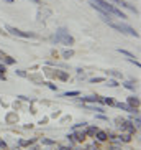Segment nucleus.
<instances>
[{"label":"nucleus","instance_id":"c85d7f7f","mask_svg":"<svg viewBox=\"0 0 141 150\" xmlns=\"http://www.w3.org/2000/svg\"><path fill=\"white\" fill-rule=\"evenodd\" d=\"M59 150H75V149H72V147H66V145H62V147H59Z\"/></svg>","mask_w":141,"mask_h":150},{"label":"nucleus","instance_id":"9d476101","mask_svg":"<svg viewBox=\"0 0 141 150\" xmlns=\"http://www.w3.org/2000/svg\"><path fill=\"white\" fill-rule=\"evenodd\" d=\"M97 130H98V129L95 127V125H89V127L85 129V134H87V137H94Z\"/></svg>","mask_w":141,"mask_h":150},{"label":"nucleus","instance_id":"393cba45","mask_svg":"<svg viewBox=\"0 0 141 150\" xmlns=\"http://www.w3.org/2000/svg\"><path fill=\"white\" fill-rule=\"evenodd\" d=\"M103 81H105V78H92V79H90V83H103Z\"/></svg>","mask_w":141,"mask_h":150},{"label":"nucleus","instance_id":"c756f323","mask_svg":"<svg viewBox=\"0 0 141 150\" xmlns=\"http://www.w3.org/2000/svg\"><path fill=\"white\" fill-rule=\"evenodd\" d=\"M0 149H7V142H3L0 139Z\"/></svg>","mask_w":141,"mask_h":150},{"label":"nucleus","instance_id":"a211bd4d","mask_svg":"<svg viewBox=\"0 0 141 150\" xmlns=\"http://www.w3.org/2000/svg\"><path fill=\"white\" fill-rule=\"evenodd\" d=\"M87 109H90V110H97V112H103V107H100V106H87Z\"/></svg>","mask_w":141,"mask_h":150},{"label":"nucleus","instance_id":"412c9836","mask_svg":"<svg viewBox=\"0 0 141 150\" xmlns=\"http://www.w3.org/2000/svg\"><path fill=\"white\" fill-rule=\"evenodd\" d=\"M51 41H53L54 45H56V43H61V36H59V35L56 33V35H53V36H51Z\"/></svg>","mask_w":141,"mask_h":150},{"label":"nucleus","instance_id":"6ab92c4d","mask_svg":"<svg viewBox=\"0 0 141 150\" xmlns=\"http://www.w3.org/2000/svg\"><path fill=\"white\" fill-rule=\"evenodd\" d=\"M3 61H5V64H15V59L12 56H5Z\"/></svg>","mask_w":141,"mask_h":150},{"label":"nucleus","instance_id":"c9c22d12","mask_svg":"<svg viewBox=\"0 0 141 150\" xmlns=\"http://www.w3.org/2000/svg\"><path fill=\"white\" fill-rule=\"evenodd\" d=\"M5 2H7V4H13L15 0H5Z\"/></svg>","mask_w":141,"mask_h":150},{"label":"nucleus","instance_id":"cd10ccee","mask_svg":"<svg viewBox=\"0 0 141 150\" xmlns=\"http://www.w3.org/2000/svg\"><path fill=\"white\" fill-rule=\"evenodd\" d=\"M67 140H69L70 144H75V140H74V134H69V135H67Z\"/></svg>","mask_w":141,"mask_h":150},{"label":"nucleus","instance_id":"0eeeda50","mask_svg":"<svg viewBox=\"0 0 141 150\" xmlns=\"http://www.w3.org/2000/svg\"><path fill=\"white\" fill-rule=\"evenodd\" d=\"M94 137H97V140H98V142H105V140H108V134H107L105 130H97Z\"/></svg>","mask_w":141,"mask_h":150},{"label":"nucleus","instance_id":"f03ea898","mask_svg":"<svg viewBox=\"0 0 141 150\" xmlns=\"http://www.w3.org/2000/svg\"><path fill=\"white\" fill-rule=\"evenodd\" d=\"M57 35L61 36V43H64V45H74V38L69 35V31L66 30V28H59V30L56 31Z\"/></svg>","mask_w":141,"mask_h":150},{"label":"nucleus","instance_id":"4468645a","mask_svg":"<svg viewBox=\"0 0 141 150\" xmlns=\"http://www.w3.org/2000/svg\"><path fill=\"white\" fill-rule=\"evenodd\" d=\"M62 58H66V59H69V58H72L74 56V51H72V50H64V51H62Z\"/></svg>","mask_w":141,"mask_h":150},{"label":"nucleus","instance_id":"4be33fe9","mask_svg":"<svg viewBox=\"0 0 141 150\" xmlns=\"http://www.w3.org/2000/svg\"><path fill=\"white\" fill-rule=\"evenodd\" d=\"M107 86H110V88H117V86H118V81H117V79H108Z\"/></svg>","mask_w":141,"mask_h":150},{"label":"nucleus","instance_id":"f8f14e48","mask_svg":"<svg viewBox=\"0 0 141 150\" xmlns=\"http://www.w3.org/2000/svg\"><path fill=\"white\" fill-rule=\"evenodd\" d=\"M107 74H112L113 78H117V79H121L123 78V74L120 73V71H115V69H110V71H107Z\"/></svg>","mask_w":141,"mask_h":150},{"label":"nucleus","instance_id":"7ed1b4c3","mask_svg":"<svg viewBox=\"0 0 141 150\" xmlns=\"http://www.w3.org/2000/svg\"><path fill=\"white\" fill-rule=\"evenodd\" d=\"M7 31L8 33H12V35L15 36H22V38H35V33H27V31H22V30H18V28L15 27H10V25H7Z\"/></svg>","mask_w":141,"mask_h":150},{"label":"nucleus","instance_id":"423d86ee","mask_svg":"<svg viewBox=\"0 0 141 150\" xmlns=\"http://www.w3.org/2000/svg\"><path fill=\"white\" fill-rule=\"evenodd\" d=\"M130 107H135V109H138L140 107V99H138L136 96H131V97H128V102H126Z\"/></svg>","mask_w":141,"mask_h":150},{"label":"nucleus","instance_id":"a878e982","mask_svg":"<svg viewBox=\"0 0 141 150\" xmlns=\"http://www.w3.org/2000/svg\"><path fill=\"white\" fill-rule=\"evenodd\" d=\"M43 144L44 145H54V140H51V139H43Z\"/></svg>","mask_w":141,"mask_h":150},{"label":"nucleus","instance_id":"bb28decb","mask_svg":"<svg viewBox=\"0 0 141 150\" xmlns=\"http://www.w3.org/2000/svg\"><path fill=\"white\" fill-rule=\"evenodd\" d=\"M15 73H17L18 76H22V78H27V73H25V71H23V69H17V71H15Z\"/></svg>","mask_w":141,"mask_h":150},{"label":"nucleus","instance_id":"7c9ffc66","mask_svg":"<svg viewBox=\"0 0 141 150\" xmlns=\"http://www.w3.org/2000/svg\"><path fill=\"white\" fill-rule=\"evenodd\" d=\"M5 71H7V68H5V64H0V73H2V74H5Z\"/></svg>","mask_w":141,"mask_h":150},{"label":"nucleus","instance_id":"f257e3e1","mask_svg":"<svg viewBox=\"0 0 141 150\" xmlns=\"http://www.w3.org/2000/svg\"><path fill=\"white\" fill-rule=\"evenodd\" d=\"M108 25H110L112 28H115V30L121 31V33H126V35L135 36V38H138V36H140V33H138L135 28H131L130 25H125V23H115V22H108Z\"/></svg>","mask_w":141,"mask_h":150},{"label":"nucleus","instance_id":"2eb2a0df","mask_svg":"<svg viewBox=\"0 0 141 150\" xmlns=\"http://www.w3.org/2000/svg\"><path fill=\"white\" fill-rule=\"evenodd\" d=\"M62 96L64 97H75V96H80V93L79 91H67V93H64Z\"/></svg>","mask_w":141,"mask_h":150},{"label":"nucleus","instance_id":"f704fd0d","mask_svg":"<svg viewBox=\"0 0 141 150\" xmlns=\"http://www.w3.org/2000/svg\"><path fill=\"white\" fill-rule=\"evenodd\" d=\"M31 2H35V4H38V5L41 4V0H31Z\"/></svg>","mask_w":141,"mask_h":150},{"label":"nucleus","instance_id":"dca6fc26","mask_svg":"<svg viewBox=\"0 0 141 150\" xmlns=\"http://www.w3.org/2000/svg\"><path fill=\"white\" fill-rule=\"evenodd\" d=\"M118 53H121V54H125V56H128V59H131V58H135V54H133V53H130L128 50H121V48H118Z\"/></svg>","mask_w":141,"mask_h":150},{"label":"nucleus","instance_id":"72a5a7b5","mask_svg":"<svg viewBox=\"0 0 141 150\" xmlns=\"http://www.w3.org/2000/svg\"><path fill=\"white\" fill-rule=\"evenodd\" d=\"M5 56H7V54H3V53H2V51H0V59H3Z\"/></svg>","mask_w":141,"mask_h":150},{"label":"nucleus","instance_id":"ddd939ff","mask_svg":"<svg viewBox=\"0 0 141 150\" xmlns=\"http://www.w3.org/2000/svg\"><path fill=\"white\" fill-rule=\"evenodd\" d=\"M118 139H120V142H126V144H128V142L131 140V134H121Z\"/></svg>","mask_w":141,"mask_h":150},{"label":"nucleus","instance_id":"e433bc0d","mask_svg":"<svg viewBox=\"0 0 141 150\" xmlns=\"http://www.w3.org/2000/svg\"><path fill=\"white\" fill-rule=\"evenodd\" d=\"M0 150H2V149H0Z\"/></svg>","mask_w":141,"mask_h":150},{"label":"nucleus","instance_id":"39448f33","mask_svg":"<svg viewBox=\"0 0 141 150\" xmlns=\"http://www.w3.org/2000/svg\"><path fill=\"white\" fill-rule=\"evenodd\" d=\"M108 2H113V4H117V5H121V7H125V8H130L133 13H136V15H138V8H136V7H135V5L126 4L125 0H108Z\"/></svg>","mask_w":141,"mask_h":150},{"label":"nucleus","instance_id":"f3484780","mask_svg":"<svg viewBox=\"0 0 141 150\" xmlns=\"http://www.w3.org/2000/svg\"><path fill=\"white\" fill-rule=\"evenodd\" d=\"M123 86L126 89H130V91H135V83L133 81H126V83H123Z\"/></svg>","mask_w":141,"mask_h":150},{"label":"nucleus","instance_id":"b1692460","mask_svg":"<svg viewBox=\"0 0 141 150\" xmlns=\"http://www.w3.org/2000/svg\"><path fill=\"white\" fill-rule=\"evenodd\" d=\"M43 84H46V86H48L51 91H57V86H56V84H53V83H43Z\"/></svg>","mask_w":141,"mask_h":150},{"label":"nucleus","instance_id":"473e14b6","mask_svg":"<svg viewBox=\"0 0 141 150\" xmlns=\"http://www.w3.org/2000/svg\"><path fill=\"white\" fill-rule=\"evenodd\" d=\"M0 79H2V81H5V79H7V76H5V74H2V73H0Z\"/></svg>","mask_w":141,"mask_h":150},{"label":"nucleus","instance_id":"9b49d317","mask_svg":"<svg viewBox=\"0 0 141 150\" xmlns=\"http://www.w3.org/2000/svg\"><path fill=\"white\" fill-rule=\"evenodd\" d=\"M56 76L61 81H67V79H69V74H67V73H64V71H56Z\"/></svg>","mask_w":141,"mask_h":150},{"label":"nucleus","instance_id":"aec40b11","mask_svg":"<svg viewBox=\"0 0 141 150\" xmlns=\"http://www.w3.org/2000/svg\"><path fill=\"white\" fill-rule=\"evenodd\" d=\"M102 102H105V104H108V106H115V101L112 99V97H105V99H102Z\"/></svg>","mask_w":141,"mask_h":150},{"label":"nucleus","instance_id":"20e7f679","mask_svg":"<svg viewBox=\"0 0 141 150\" xmlns=\"http://www.w3.org/2000/svg\"><path fill=\"white\" fill-rule=\"evenodd\" d=\"M90 2H94L95 5H98L102 10H105L108 13H112V10H113V7H115V5H110V2H107V0H90Z\"/></svg>","mask_w":141,"mask_h":150},{"label":"nucleus","instance_id":"6e6552de","mask_svg":"<svg viewBox=\"0 0 141 150\" xmlns=\"http://www.w3.org/2000/svg\"><path fill=\"white\" fill-rule=\"evenodd\" d=\"M82 102H102V97L98 96H87V97H79Z\"/></svg>","mask_w":141,"mask_h":150},{"label":"nucleus","instance_id":"1a4fd4ad","mask_svg":"<svg viewBox=\"0 0 141 150\" xmlns=\"http://www.w3.org/2000/svg\"><path fill=\"white\" fill-rule=\"evenodd\" d=\"M85 137H87V134H85V130H80V132H74V140L75 142H84Z\"/></svg>","mask_w":141,"mask_h":150},{"label":"nucleus","instance_id":"2f4dec72","mask_svg":"<svg viewBox=\"0 0 141 150\" xmlns=\"http://www.w3.org/2000/svg\"><path fill=\"white\" fill-rule=\"evenodd\" d=\"M135 124H136V129L140 127V124H141V120H140V117H136V119H135Z\"/></svg>","mask_w":141,"mask_h":150},{"label":"nucleus","instance_id":"5701e85b","mask_svg":"<svg viewBox=\"0 0 141 150\" xmlns=\"http://www.w3.org/2000/svg\"><path fill=\"white\" fill-rule=\"evenodd\" d=\"M87 150H100V147L94 142V144H90V145H87Z\"/></svg>","mask_w":141,"mask_h":150}]
</instances>
